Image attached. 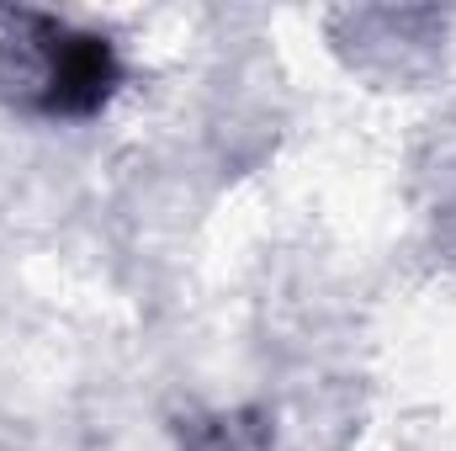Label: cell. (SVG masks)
<instances>
[{
    "label": "cell",
    "mask_w": 456,
    "mask_h": 451,
    "mask_svg": "<svg viewBox=\"0 0 456 451\" xmlns=\"http://www.w3.org/2000/svg\"><path fill=\"white\" fill-rule=\"evenodd\" d=\"M0 53L27 59V102L43 117H96L122 80L112 37L48 11H0Z\"/></svg>",
    "instance_id": "6da1fadb"
},
{
    "label": "cell",
    "mask_w": 456,
    "mask_h": 451,
    "mask_svg": "<svg viewBox=\"0 0 456 451\" xmlns=\"http://www.w3.org/2000/svg\"><path fill=\"white\" fill-rule=\"evenodd\" d=\"M265 441H271V414L260 409L181 420V451H265Z\"/></svg>",
    "instance_id": "7a4b0ae2"
}]
</instances>
